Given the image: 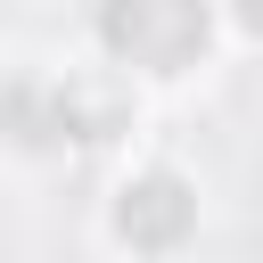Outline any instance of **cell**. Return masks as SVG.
<instances>
[{
  "label": "cell",
  "instance_id": "6da1fadb",
  "mask_svg": "<svg viewBox=\"0 0 263 263\" xmlns=\"http://www.w3.org/2000/svg\"><path fill=\"white\" fill-rule=\"evenodd\" d=\"M214 33L205 0H99V41L140 74H181Z\"/></svg>",
  "mask_w": 263,
  "mask_h": 263
},
{
  "label": "cell",
  "instance_id": "7a4b0ae2",
  "mask_svg": "<svg viewBox=\"0 0 263 263\" xmlns=\"http://www.w3.org/2000/svg\"><path fill=\"white\" fill-rule=\"evenodd\" d=\"M189 222H197V197H189L181 173H140V181L123 189V205H115V230H123L140 255H173V247L189 238Z\"/></svg>",
  "mask_w": 263,
  "mask_h": 263
},
{
  "label": "cell",
  "instance_id": "3957f363",
  "mask_svg": "<svg viewBox=\"0 0 263 263\" xmlns=\"http://www.w3.org/2000/svg\"><path fill=\"white\" fill-rule=\"evenodd\" d=\"M8 115H16V140H25V148H49V140H107V107H99V99H82V90L16 82Z\"/></svg>",
  "mask_w": 263,
  "mask_h": 263
},
{
  "label": "cell",
  "instance_id": "277c9868",
  "mask_svg": "<svg viewBox=\"0 0 263 263\" xmlns=\"http://www.w3.org/2000/svg\"><path fill=\"white\" fill-rule=\"evenodd\" d=\"M230 8H238V25H247V33H263V0H230Z\"/></svg>",
  "mask_w": 263,
  "mask_h": 263
}]
</instances>
